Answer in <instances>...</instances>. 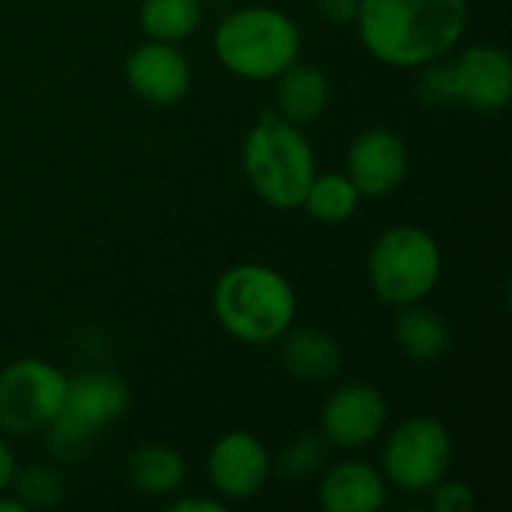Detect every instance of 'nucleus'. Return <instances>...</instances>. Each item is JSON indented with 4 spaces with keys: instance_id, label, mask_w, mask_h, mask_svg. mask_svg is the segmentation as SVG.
Masks as SVG:
<instances>
[{
    "instance_id": "nucleus-8",
    "label": "nucleus",
    "mask_w": 512,
    "mask_h": 512,
    "mask_svg": "<svg viewBox=\"0 0 512 512\" xmlns=\"http://www.w3.org/2000/svg\"><path fill=\"white\" fill-rule=\"evenodd\" d=\"M69 375L39 357H21L0 372V432L39 435L57 417Z\"/></svg>"
},
{
    "instance_id": "nucleus-26",
    "label": "nucleus",
    "mask_w": 512,
    "mask_h": 512,
    "mask_svg": "<svg viewBox=\"0 0 512 512\" xmlns=\"http://www.w3.org/2000/svg\"><path fill=\"white\" fill-rule=\"evenodd\" d=\"M15 468H18V465H15V453H12V447H9L6 435L0 432V492H6V489H9Z\"/></svg>"
},
{
    "instance_id": "nucleus-1",
    "label": "nucleus",
    "mask_w": 512,
    "mask_h": 512,
    "mask_svg": "<svg viewBox=\"0 0 512 512\" xmlns=\"http://www.w3.org/2000/svg\"><path fill=\"white\" fill-rule=\"evenodd\" d=\"M354 24L369 57L393 69H420L459 48L468 0H360Z\"/></svg>"
},
{
    "instance_id": "nucleus-4",
    "label": "nucleus",
    "mask_w": 512,
    "mask_h": 512,
    "mask_svg": "<svg viewBox=\"0 0 512 512\" xmlns=\"http://www.w3.org/2000/svg\"><path fill=\"white\" fill-rule=\"evenodd\" d=\"M303 36L297 21L276 6H243L225 15L213 33L216 60L237 78L273 81L300 60Z\"/></svg>"
},
{
    "instance_id": "nucleus-5",
    "label": "nucleus",
    "mask_w": 512,
    "mask_h": 512,
    "mask_svg": "<svg viewBox=\"0 0 512 512\" xmlns=\"http://www.w3.org/2000/svg\"><path fill=\"white\" fill-rule=\"evenodd\" d=\"M444 273L441 243L432 231L399 222L381 231L366 258V276L372 294L384 306H411L423 303L438 285Z\"/></svg>"
},
{
    "instance_id": "nucleus-21",
    "label": "nucleus",
    "mask_w": 512,
    "mask_h": 512,
    "mask_svg": "<svg viewBox=\"0 0 512 512\" xmlns=\"http://www.w3.org/2000/svg\"><path fill=\"white\" fill-rule=\"evenodd\" d=\"M9 492L27 507V512L51 510L63 501L66 483H63V474L54 468V462H33V465L15 468Z\"/></svg>"
},
{
    "instance_id": "nucleus-16",
    "label": "nucleus",
    "mask_w": 512,
    "mask_h": 512,
    "mask_svg": "<svg viewBox=\"0 0 512 512\" xmlns=\"http://www.w3.org/2000/svg\"><path fill=\"white\" fill-rule=\"evenodd\" d=\"M273 81H276V114L294 126H309L321 120L324 111L330 108L333 99L330 75L315 63L294 60Z\"/></svg>"
},
{
    "instance_id": "nucleus-25",
    "label": "nucleus",
    "mask_w": 512,
    "mask_h": 512,
    "mask_svg": "<svg viewBox=\"0 0 512 512\" xmlns=\"http://www.w3.org/2000/svg\"><path fill=\"white\" fill-rule=\"evenodd\" d=\"M225 501L219 495L207 498V495H183V498H174L168 504L171 512H225Z\"/></svg>"
},
{
    "instance_id": "nucleus-27",
    "label": "nucleus",
    "mask_w": 512,
    "mask_h": 512,
    "mask_svg": "<svg viewBox=\"0 0 512 512\" xmlns=\"http://www.w3.org/2000/svg\"><path fill=\"white\" fill-rule=\"evenodd\" d=\"M0 512H27V507L6 489V492H0Z\"/></svg>"
},
{
    "instance_id": "nucleus-13",
    "label": "nucleus",
    "mask_w": 512,
    "mask_h": 512,
    "mask_svg": "<svg viewBox=\"0 0 512 512\" xmlns=\"http://www.w3.org/2000/svg\"><path fill=\"white\" fill-rule=\"evenodd\" d=\"M123 72L132 93L156 108L177 105L192 87V66L174 42L147 39L126 57Z\"/></svg>"
},
{
    "instance_id": "nucleus-23",
    "label": "nucleus",
    "mask_w": 512,
    "mask_h": 512,
    "mask_svg": "<svg viewBox=\"0 0 512 512\" xmlns=\"http://www.w3.org/2000/svg\"><path fill=\"white\" fill-rule=\"evenodd\" d=\"M429 504L435 512H474L477 510V495L468 483L462 480H450L444 477L441 483H435L429 492Z\"/></svg>"
},
{
    "instance_id": "nucleus-20",
    "label": "nucleus",
    "mask_w": 512,
    "mask_h": 512,
    "mask_svg": "<svg viewBox=\"0 0 512 512\" xmlns=\"http://www.w3.org/2000/svg\"><path fill=\"white\" fill-rule=\"evenodd\" d=\"M201 9V0H144L138 9V24L147 39L180 45L201 27Z\"/></svg>"
},
{
    "instance_id": "nucleus-7",
    "label": "nucleus",
    "mask_w": 512,
    "mask_h": 512,
    "mask_svg": "<svg viewBox=\"0 0 512 512\" xmlns=\"http://www.w3.org/2000/svg\"><path fill=\"white\" fill-rule=\"evenodd\" d=\"M450 465L453 435L432 414L405 417L384 438L381 474L399 492L426 495L435 483H441L450 474Z\"/></svg>"
},
{
    "instance_id": "nucleus-9",
    "label": "nucleus",
    "mask_w": 512,
    "mask_h": 512,
    "mask_svg": "<svg viewBox=\"0 0 512 512\" xmlns=\"http://www.w3.org/2000/svg\"><path fill=\"white\" fill-rule=\"evenodd\" d=\"M390 423L387 396L366 381H348L336 387L321 405V435L330 447L339 450H366L372 447Z\"/></svg>"
},
{
    "instance_id": "nucleus-3",
    "label": "nucleus",
    "mask_w": 512,
    "mask_h": 512,
    "mask_svg": "<svg viewBox=\"0 0 512 512\" xmlns=\"http://www.w3.org/2000/svg\"><path fill=\"white\" fill-rule=\"evenodd\" d=\"M243 174L252 192L273 210H300L318 174L312 141L300 126L267 111L243 138Z\"/></svg>"
},
{
    "instance_id": "nucleus-12",
    "label": "nucleus",
    "mask_w": 512,
    "mask_h": 512,
    "mask_svg": "<svg viewBox=\"0 0 512 512\" xmlns=\"http://www.w3.org/2000/svg\"><path fill=\"white\" fill-rule=\"evenodd\" d=\"M456 105L477 114H501L512 99V57L507 48L480 42L459 51L453 60Z\"/></svg>"
},
{
    "instance_id": "nucleus-18",
    "label": "nucleus",
    "mask_w": 512,
    "mask_h": 512,
    "mask_svg": "<svg viewBox=\"0 0 512 512\" xmlns=\"http://www.w3.org/2000/svg\"><path fill=\"white\" fill-rule=\"evenodd\" d=\"M126 480L144 498H174L186 483V459L159 441L138 444L126 456Z\"/></svg>"
},
{
    "instance_id": "nucleus-10",
    "label": "nucleus",
    "mask_w": 512,
    "mask_h": 512,
    "mask_svg": "<svg viewBox=\"0 0 512 512\" xmlns=\"http://www.w3.org/2000/svg\"><path fill=\"white\" fill-rule=\"evenodd\" d=\"M207 477L213 492L228 504L258 498L273 477V456L267 444L243 429L216 438L207 456Z\"/></svg>"
},
{
    "instance_id": "nucleus-24",
    "label": "nucleus",
    "mask_w": 512,
    "mask_h": 512,
    "mask_svg": "<svg viewBox=\"0 0 512 512\" xmlns=\"http://www.w3.org/2000/svg\"><path fill=\"white\" fill-rule=\"evenodd\" d=\"M360 0H315V12L330 24H354Z\"/></svg>"
},
{
    "instance_id": "nucleus-22",
    "label": "nucleus",
    "mask_w": 512,
    "mask_h": 512,
    "mask_svg": "<svg viewBox=\"0 0 512 512\" xmlns=\"http://www.w3.org/2000/svg\"><path fill=\"white\" fill-rule=\"evenodd\" d=\"M327 441L321 432H303L297 438H291L279 459L273 462V468L285 477V480H309L321 471L324 456H327Z\"/></svg>"
},
{
    "instance_id": "nucleus-11",
    "label": "nucleus",
    "mask_w": 512,
    "mask_h": 512,
    "mask_svg": "<svg viewBox=\"0 0 512 512\" xmlns=\"http://www.w3.org/2000/svg\"><path fill=\"white\" fill-rule=\"evenodd\" d=\"M345 174L363 198H390L408 177V147L393 129L369 126L351 138L345 153Z\"/></svg>"
},
{
    "instance_id": "nucleus-19",
    "label": "nucleus",
    "mask_w": 512,
    "mask_h": 512,
    "mask_svg": "<svg viewBox=\"0 0 512 512\" xmlns=\"http://www.w3.org/2000/svg\"><path fill=\"white\" fill-rule=\"evenodd\" d=\"M360 201L363 195L345 171H318L303 195L300 210H306V216L318 225H345L357 213Z\"/></svg>"
},
{
    "instance_id": "nucleus-2",
    "label": "nucleus",
    "mask_w": 512,
    "mask_h": 512,
    "mask_svg": "<svg viewBox=\"0 0 512 512\" xmlns=\"http://www.w3.org/2000/svg\"><path fill=\"white\" fill-rule=\"evenodd\" d=\"M213 315L231 339L273 345L297 321V291L270 264H234L216 279Z\"/></svg>"
},
{
    "instance_id": "nucleus-15",
    "label": "nucleus",
    "mask_w": 512,
    "mask_h": 512,
    "mask_svg": "<svg viewBox=\"0 0 512 512\" xmlns=\"http://www.w3.org/2000/svg\"><path fill=\"white\" fill-rule=\"evenodd\" d=\"M282 369L288 378L318 387L333 381L345 366L339 339L318 327H291L282 339Z\"/></svg>"
},
{
    "instance_id": "nucleus-17",
    "label": "nucleus",
    "mask_w": 512,
    "mask_h": 512,
    "mask_svg": "<svg viewBox=\"0 0 512 512\" xmlns=\"http://www.w3.org/2000/svg\"><path fill=\"white\" fill-rule=\"evenodd\" d=\"M393 342L411 363H438L453 348V330L447 318L423 303L402 306L393 321Z\"/></svg>"
},
{
    "instance_id": "nucleus-14",
    "label": "nucleus",
    "mask_w": 512,
    "mask_h": 512,
    "mask_svg": "<svg viewBox=\"0 0 512 512\" xmlns=\"http://www.w3.org/2000/svg\"><path fill=\"white\" fill-rule=\"evenodd\" d=\"M390 483L381 468L363 459H345L330 465L318 483V504L327 512H378L387 504Z\"/></svg>"
},
{
    "instance_id": "nucleus-6",
    "label": "nucleus",
    "mask_w": 512,
    "mask_h": 512,
    "mask_svg": "<svg viewBox=\"0 0 512 512\" xmlns=\"http://www.w3.org/2000/svg\"><path fill=\"white\" fill-rule=\"evenodd\" d=\"M129 384L105 369L69 375L63 405L45 435L48 456L63 465L78 462L96 444V438L111 429L129 408Z\"/></svg>"
}]
</instances>
